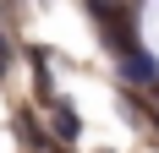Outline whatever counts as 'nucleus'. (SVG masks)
Here are the masks:
<instances>
[{
	"label": "nucleus",
	"mask_w": 159,
	"mask_h": 153,
	"mask_svg": "<svg viewBox=\"0 0 159 153\" xmlns=\"http://www.w3.org/2000/svg\"><path fill=\"white\" fill-rule=\"evenodd\" d=\"M126 76H132V82H159V66H154V55L132 49V55H126Z\"/></svg>",
	"instance_id": "f03ea898"
},
{
	"label": "nucleus",
	"mask_w": 159,
	"mask_h": 153,
	"mask_svg": "<svg viewBox=\"0 0 159 153\" xmlns=\"http://www.w3.org/2000/svg\"><path fill=\"white\" fill-rule=\"evenodd\" d=\"M99 22H104V44H115L121 55L137 49V38H132V28H126V11H104V6H99Z\"/></svg>",
	"instance_id": "f257e3e1"
},
{
	"label": "nucleus",
	"mask_w": 159,
	"mask_h": 153,
	"mask_svg": "<svg viewBox=\"0 0 159 153\" xmlns=\"http://www.w3.org/2000/svg\"><path fill=\"white\" fill-rule=\"evenodd\" d=\"M55 131H61L66 142H71V137L82 131V120H77V109H71V104H55Z\"/></svg>",
	"instance_id": "7ed1b4c3"
}]
</instances>
